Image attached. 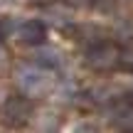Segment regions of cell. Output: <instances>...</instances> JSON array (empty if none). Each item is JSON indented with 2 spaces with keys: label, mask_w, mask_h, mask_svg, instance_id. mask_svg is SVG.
Segmentation results:
<instances>
[{
  "label": "cell",
  "mask_w": 133,
  "mask_h": 133,
  "mask_svg": "<svg viewBox=\"0 0 133 133\" xmlns=\"http://www.w3.org/2000/svg\"><path fill=\"white\" fill-rule=\"evenodd\" d=\"M118 59H121L118 49H116L114 44H106V42L96 44V47H91L89 52H86V64H89L91 69H99V71L111 69L114 64H118Z\"/></svg>",
  "instance_id": "6da1fadb"
},
{
  "label": "cell",
  "mask_w": 133,
  "mask_h": 133,
  "mask_svg": "<svg viewBox=\"0 0 133 133\" xmlns=\"http://www.w3.org/2000/svg\"><path fill=\"white\" fill-rule=\"evenodd\" d=\"M47 84H49V76L44 74V71L27 69V71L20 74V86H22V91H25V94H30V96L42 94V91L47 89Z\"/></svg>",
  "instance_id": "7a4b0ae2"
},
{
  "label": "cell",
  "mask_w": 133,
  "mask_h": 133,
  "mask_svg": "<svg viewBox=\"0 0 133 133\" xmlns=\"http://www.w3.org/2000/svg\"><path fill=\"white\" fill-rule=\"evenodd\" d=\"M44 25L39 22V20H30V22H25L22 27H20V39H22L25 44H39L44 39Z\"/></svg>",
  "instance_id": "3957f363"
},
{
  "label": "cell",
  "mask_w": 133,
  "mask_h": 133,
  "mask_svg": "<svg viewBox=\"0 0 133 133\" xmlns=\"http://www.w3.org/2000/svg\"><path fill=\"white\" fill-rule=\"evenodd\" d=\"M5 59V49H3V44H0V62Z\"/></svg>",
  "instance_id": "277c9868"
}]
</instances>
